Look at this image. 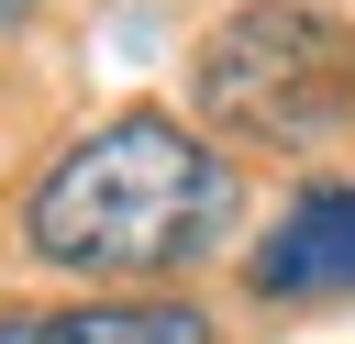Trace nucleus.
<instances>
[{"label":"nucleus","instance_id":"f257e3e1","mask_svg":"<svg viewBox=\"0 0 355 344\" xmlns=\"http://www.w3.org/2000/svg\"><path fill=\"white\" fill-rule=\"evenodd\" d=\"M222 233H233V155H211V133H189L178 111H122L22 189V255L78 289L178 277Z\"/></svg>","mask_w":355,"mask_h":344},{"label":"nucleus","instance_id":"f03ea898","mask_svg":"<svg viewBox=\"0 0 355 344\" xmlns=\"http://www.w3.org/2000/svg\"><path fill=\"white\" fill-rule=\"evenodd\" d=\"M189 100L222 144L255 155H311L355 122V33L311 0H244L200 33Z\"/></svg>","mask_w":355,"mask_h":344},{"label":"nucleus","instance_id":"7ed1b4c3","mask_svg":"<svg viewBox=\"0 0 355 344\" xmlns=\"http://www.w3.org/2000/svg\"><path fill=\"white\" fill-rule=\"evenodd\" d=\"M244 277H255L266 300H333V289H355V189H300V200L255 233Z\"/></svg>","mask_w":355,"mask_h":344},{"label":"nucleus","instance_id":"20e7f679","mask_svg":"<svg viewBox=\"0 0 355 344\" xmlns=\"http://www.w3.org/2000/svg\"><path fill=\"white\" fill-rule=\"evenodd\" d=\"M0 344H222L200 300H67V311H0Z\"/></svg>","mask_w":355,"mask_h":344},{"label":"nucleus","instance_id":"39448f33","mask_svg":"<svg viewBox=\"0 0 355 344\" xmlns=\"http://www.w3.org/2000/svg\"><path fill=\"white\" fill-rule=\"evenodd\" d=\"M22 11H33V0H0V22H22Z\"/></svg>","mask_w":355,"mask_h":344}]
</instances>
